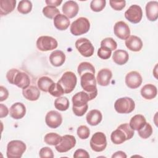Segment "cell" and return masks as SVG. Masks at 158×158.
Wrapping results in <instances>:
<instances>
[{
  "label": "cell",
  "instance_id": "obj_36",
  "mask_svg": "<svg viewBox=\"0 0 158 158\" xmlns=\"http://www.w3.org/2000/svg\"><path fill=\"white\" fill-rule=\"evenodd\" d=\"M138 133L139 136L143 139H147L150 137L152 133V126L149 123H146V124L139 130H138Z\"/></svg>",
  "mask_w": 158,
  "mask_h": 158
},
{
  "label": "cell",
  "instance_id": "obj_24",
  "mask_svg": "<svg viewBox=\"0 0 158 158\" xmlns=\"http://www.w3.org/2000/svg\"><path fill=\"white\" fill-rule=\"evenodd\" d=\"M157 94V89L155 85L152 84H146L144 85L141 89L142 97L146 99H152Z\"/></svg>",
  "mask_w": 158,
  "mask_h": 158
},
{
  "label": "cell",
  "instance_id": "obj_13",
  "mask_svg": "<svg viewBox=\"0 0 158 158\" xmlns=\"http://www.w3.org/2000/svg\"><path fill=\"white\" fill-rule=\"evenodd\" d=\"M45 122L49 127L56 128L59 127L62 122V115L57 111L51 110L46 115Z\"/></svg>",
  "mask_w": 158,
  "mask_h": 158
},
{
  "label": "cell",
  "instance_id": "obj_18",
  "mask_svg": "<svg viewBox=\"0 0 158 158\" xmlns=\"http://www.w3.org/2000/svg\"><path fill=\"white\" fill-rule=\"evenodd\" d=\"M126 47L133 52L139 51L143 47V42L140 38L135 35L130 36L125 42Z\"/></svg>",
  "mask_w": 158,
  "mask_h": 158
},
{
  "label": "cell",
  "instance_id": "obj_10",
  "mask_svg": "<svg viewBox=\"0 0 158 158\" xmlns=\"http://www.w3.org/2000/svg\"><path fill=\"white\" fill-rule=\"evenodd\" d=\"M58 46L57 40L49 36H41L36 41V47L41 51H48L55 49Z\"/></svg>",
  "mask_w": 158,
  "mask_h": 158
},
{
  "label": "cell",
  "instance_id": "obj_38",
  "mask_svg": "<svg viewBox=\"0 0 158 158\" xmlns=\"http://www.w3.org/2000/svg\"><path fill=\"white\" fill-rule=\"evenodd\" d=\"M105 0H93L90 3V8L94 12H100L106 6Z\"/></svg>",
  "mask_w": 158,
  "mask_h": 158
},
{
  "label": "cell",
  "instance_id": "obj_28",
  "mask_svg": "<svg viewBox=\"0 0 158 158\" xmlns=\"http://www.w3.org/2000/svg\"><path fill=\"white\" fill-rule=\"evenodd\" d=\"M146 123L145 117L141 114L134 115L130 121V126L133 130L138 131Z\"/></svg>",
  "mask_w": 158,
  "mask_h": 158
},
{
  "label": "cell",
  "instance_id": "obj_47",
  "mask_svg": "<svg viewBox=\"0 0 158 158\" xmlns=\"http://www.w3.org/2000/svg\"><path fill=\"white\" fill-rule=\"evenodd\" d=\"M9 114V110L6 106L1 104H0V117L3 118L6 117Z\"/></svg>",
  "mask_w": 158,
  "mask_h": 158
},
{
  "label": "cell",
  "instance_id": "obj_21",
  "mask_svg": "<svg viewBox=\"0 0 158 158\" xmlns=\"http://www.w3.org/2000/svg\"><path fill=\"white\" fill-rule=\"evenodd\" d=\"M49 61L54 67H60L64 64L65 61V55L60 50H55L52 51L49 56Z\"/></svg>",
  "mask_w": 158,
  "mask_h": 158
},
{
  "label": "cell",
  "instance_id": "obj_44",
  "mask_svg": "<svg viewBox=\"0 0 158 158\" xmlns=\"http://www.w3.org/2000/svg\"><path fill=\"white\" fill-rule=\"evenodd\" d=\"M39 156L41 158H44V157L53 158L54 157L53 151L49 147H43V148H42L40 151Z\"/></svg>",
  "mask_w": 158,
  "mask_h": 158
},
{
  "label": "cell",
  "instance_id": "obj_4",
  "mask_svg": "<svg viewBox=\"0 0 158 158\" xmlns=\"http://www.w3.org/2000/svg\"><path fill=\"white\" fill-rule=\"evenodd\" d=\"M26 144L20 140H12L7 145V158H20L26 151Z\"/></svg>",
  "mask_w": 158,
  "mask_h": 158
},
{
  "label": "cell",
  "instance_id": "obj_14",
  "mask_svg": "<svg viewBox=\"0 0 158 158\" xmlns=\"http://www.w3.org/2000/svg\"><path fill=\"white\" fill-rule=\"evenodd\" d=\"M143 78L140 73L136 71L128 72L125 77V84L131 89H136L141 86Z\"/></svg>",
  "mask_w": 158,
  "mask_h": 158
},
{
  "label": "cell",
  "instance_id": "obj_43",
  "mask_svg": "<svg viewBox=\"0 0 158 158\" xmlns=\"http://www.w3.org/2000/svg\"><path fill=\"white\" fill-rule=\"evenodd\" d=\"M109 4L113 9L115 10H121L125 7L126 1L124 0H122V1L110 0Z\"/></svg>",
  "mask_w": 158,
  "mask_h": 158
},
{
  "label": "cell",
  "instance_id": "obj_8",
  "mask_svg": "<svg viewBox=\"0 0 158 158\" xmlns=\"http://www.w3.org/2000/svg\"><path fill=\"white\" fill-rule=\"evenodd\" d=\"M91 149L95 152H102L107 146V139L105 134L102 132H96L92 136L90 142Z\"/></svg>",
  "mask_w": 158,
  "mask_h": 158
},
{
  "label": "cell",
  "instance_id": "obj_3",
  "mask_svg": "<svg viewBox=\"0 0 158 158\" xmlns=\"http://www.w3.org/2000/svg\"><path fill=\"white\" fill-rule=\"evenodd\" d=\"M80 77V84L83 91L87 93L89 95L91 100H93L98 94L96 80L94 74L87 72L83 74Z\"/></svg>",
  "mask_w": 158,
  "mask_h": 158
},
{
  "label": "cell",
  "instance_id": "obj_33",
  "mask_svg": "<svg viewBox=\"0 0 158 158\" xmlns=\"http://www.w3.org/2000/svg\"><path fill=\"white\" fill-rule=\"evenodd\" d=\"M62 136L56 133H47L44 138V142L51 146L57 145L61 140Z\"/></svg>",
  "mask_w": 158,
  "mask_h": 158
},
{
  "label": "cell",
  "instance_id": "obj_2",
  "mask_svg": "<svg viewBox=\"0 0 158 158\" xmlns=\"http://www.w3.org/2000/svg\"><path fill=\"white\" fill-rule=\"evenodd\" d=\"M7 81L17 87L25 89L30 86V80L28 75L25 72H20L16 69L9 70L6 73Z\"/></svg>",
  "mask_w": 158,
  "mask_h": 158
},
{
  "label": "cell",
  "instance_id": "obj_5",
  "mask_svg": "<svg viewBox=\"0 0 158 158\" xmlns=\"http://www.w3.org/2000/svg\"><path fill=\"white\" fill-rule=\"evenodd\" d=\"M77 78L75 74L70 71L65 72L57 81L64 89V93H71L76 86Z\"/></svg>",
  "mask_w": 158,
  "mask_h": 158
},
{
  "label": "cell",
  "instance_id": "obj_34",
  "mask_svg": "<svg viewBox=\"0 0 158 158\" xmlns=\"http://www.w3.org/2000/svg\"><path fill=\"white\" fill-rule=\"evenodd\" d=\"M32 9V3L30 1L22 0L19 2L17 10L22 14H27L31 12Z\"/></svg>",
  "mask_w": 158,
  "mask_h": 158
},
{
  "label": "cell",
  "instance_id": "obj_37",
  "mask_svg": "<svg viewBox=\"0 0 158 158\" xmlns=\"http://www.w3.org/2000/svg\"><path fill=\"white\" fill-rule=\"evenodd\" d=\"M49 94L54 97H60L64 94V91L62 86L57 83H54L49 88Z\"/></svg>",
  "mask_w": 158,
  "mask_h": 158
},
{
  "label": "cell",
  "instance_id": "obj_27",
  "mask_svg": "<svg viewBox=\"0 0 158 158\" xmlns=\"http://www.w3.org/2000/svg\"><path fill=\"white\" fill-rule=\"evenodd\" d=\"M129 59V56L128 52L122 49H118L114 52L112 54L113 61L120 65L126 64Z\"/></svg>",
  "mask_w": 158,
  "mask_h": 158
},
{
  "label": "cell",
  "instance_id": "obj_19",
  "mask_svg": "<svg viewBox=\"0 0 158 158\" xmlns=\"http://www.w3.org/2000/svg\"><path fill=\"white\" fill-rule=\"evenodd\" d=\"M146 17L150 21H156L158 18V2L151 1L146 6Z\"/></svg>",
  "mask_w": 158,
  "mask_h": 158
},
{
  "label": "cell",
  "instance_id": "obj_45",
  "mask_svg": "<svg viewBox=\"0 0 158 158\" xmlns=\"http://www.w3.org/2000/svg\"><path fill=\"white\" fill-rule=\"evenodd\" d=\"M73 157L78 158V157H85V158H89V155L88 152L84 149H78L75 151L73 154Z\"/></svg>",
  "mask_w": 158,
  "mask_h": 158
},
{
  "label": "cell",
  "instance_id": "obj_12",
  "mask_svg": "<svg viewBox=\"0 0 158 158\" xmlns=\"http://www.w3.org/2000/svg\"><path fill=\"white\" fill-rule=\"evenodd\" d=\"M125 17L131 23H139L143 17V12L141 7L136 4L131 5L125 11Z\"/></svg>",
  "mask_w": 158,
  "mask_h": 158
},
{
  "label": "cell",
  "instance_id": "obj_26",
  "mask_svg": "<svg viewBox=\"0 0 158 158\" xmlns=\"http://www.w3.org/2000/svg\"><path fill=\"white\" fill-rule=\"evenodd\" d=\"M15 0H1L0 1V14L1 16L6 15L12 12L16 5Z\"/></svg>",
  "mask_w": 158,
  "mask_h": 158
},
{
  "label": "cell",
  "instance_id": "obj_6",
  "mask_svg": "<svg viewBox=\"0 0 158 158\" xmlns=\"http://www.w3.org/2000/svg\"><path fill=\"white\" fill-rule=\"evenodd\" d=\"M90 28V23L86 17H79L73 21L70 28V32L75 36H79L87 33Z\"/></svg>",
  "mask_w": 158,
  "mask_h": 158
},
{
  "label": "cell",
  "instance_id": "obj_25",
  "mask_svg": "<svg viewBox=\"0 0 158 158\" xmlns=\"http://www.w3.org/2000/svg\"><path fill=\"white\" fill-rule=\"evenodd\" d=\"M54 25L57 29L59 30H65L69 27L70 20L64 14H59L54 17Z\"/></svg>",
  "mask_w": 158,
  "mask_h": 158
},
{
  "label": "cell",
  "instance_id": "obj_17",
  "mask_svg": "<svg viewBox=\"0 0 158 158\" xmlns=\"http://www.w3.org/2000/svg\"><path fill=\"white\" fill-rule=\"evenodd\" d=\"M26 113V107L21 102H15L10 107L9 114L11 117L18 120L22 118Z\"/></svg>",
  "mask_w": 158,
  "mask_h": 158
},
{
  "label": "cell",
  "instance_id": "obj_48",
  "mask_svg": "<svg viewBox=\"0 0 158 158\" xmlns=\"http://www.w3.org/2000/svg\"><path fill=\"white\" fill-rule=\"evenodd\" d=\"M45 2L48 6L56 7L60 6V4L62 2V0H46Z\"/></svg>",
  "mask_w": 158,
  "mask_h": 158
},
{
  "label": "cell",
  "instance_id": "obj_23",
  "mask_svg": "<svg viewBox=\"0 0 158 158\" xmlns=\"http://www.w3.org/2000/svg\"><path fill=\"white\" fill-rule=\"evenodd\" d=\"M86 119L88 124L91 126H96L102 121V115L99 110L93 109L87 114Z\"/></svg>",
  "mask_w": 158,
  "mask_h": 158
},
{
  "label": "cell",
  "instance_id": "obj_1",
  "mask_svg": "<svg viewBox=\"0 0 158 158\" xmlns=\"http://www.w3.org/2000/svg\"><path fill=\"white\" fill-rule=\"evenodd\" d=\"M91 101L89 95L84 91L77 93L72 97V110L75 115L83 116L88 108V102Z\"/></svg>",
  "mask_w": 158,
  "mask_h": 158
},
{
  "label": "cell",
  "instance_id": "obj_32",
  "mask_svg": "<svg viewBox=\"0 0 158 158\" xmlns=\"http://www.w3.org/2000/svg\"><path fill=\"white\" fill-rule=\"evenodd\" d=\"M77 72L80 75V76L81 77L83 74L87 72H89L94 74L95 69L91 63L88 62H83L78 65L77 68Z\"/></svg>",
  "mask_w": 158,
  "mask_h": 158
},
{
  "label": "cell",
  "instance_id": "obj_11",
  "mask_svg": "<svg viewBox=\"0 0 158 158\" xmlns=\"http://www.w3.org/2000/svg\"><path fill=\"white\" fill-rule=\"evenodd\" d=\"M75 138L71 135H65L62 136L60 141L56 145V149L59 152H66L75 147Z\"/></svg>",
  "mask_w": 158,
  "mask_h": 158
},
{
  "label": "cell",
  "instance_id": "obj_20",
  "mask_svg": "<svg viewBox=\"0 0 158 158\" xmlns=\"http://www.w3.org/2000/svg\"><path fill=\"white\" fill-rule=\"evenodd\" d=\"M112 77V72L108 69H102L100 70L97 75L96 80L98 83L103 86L109 85Z\"/></svg>",
  "mask_w": 158,
  "mask_h": 158
},
{
  "label": "cell",
  "instance_id": "obj_29",
  "mask_svg": "<svg viewBox=\"0 0 158 158\" xmlns=\"http://www.w3.org/2000/svg\"><path fill=\"white\" fill-rule=\"evenodd\" d=\"M110 139L112 142L115 144H120L127 140L125 133L118 127L112 132Z\"/></svg>",
  "mask_w": 158,
  "mask_h": 158
},
{
  "label": "cell",
  "instance_id": "obj_9",
  "mask_svg": "<svg viewBox=\"0 0 158 158\" xmlns=\"http://www.w3.org/2000/svg\"><path fill=\"white\" fill-rule=\"evenodd\" d=\"M75 47L81 56L85 57H89L93 56L94 48L91 41L85 38L78 39L75 42Z\"/></svg>",
  "mask_w": 158,
  "mask_h": 158
},
{
  "label": "cell",
  "instance_id": "obj_30",
  "mask_svg": "<svg viewBox=\"0 0 158 158\" xmlns=\"http://www.w3.org/2000/svg\"><path fill=\"white\" fill-rule=\"evenodd\" d=\"M53 80L48 77H40L37 82L38 88L44 92H48L50 86L54 83Z\"/></svg>",
  "mask_w": 158,
  "mask_h": 158
},
{
  "label": "cell",
  "instance_id": "obj_22",
  "mask_svg": "<svg viewBox=\"0 0 158 158\" xmlns=\"http://www.w3.org/2000/svg\"><path fill=\"white\" fill-rule=\"evenodd\" d=\"M22 94L26 99L31 101H35L38 100L40 98V91L37 87L31 85L25 89H23Z\"/></svg>",
  "mask_w": 158,
  "mask_h": 158
},
{
  "label": "cell",
  "instance_id": "obj_15",
  "mask_svg": "<svg viewBox=\"0 0 158 158\" xmlns=\"http://www.w3.org/2000/svg\"><path fill=\"white\" fill-rule=\"evenodd\" d=\"M114 32L117 38L124 40H126L130 35V27L123 21H118L115 23Z\"/></svg>",
  "mask_w": 158,
  "mask_h": 158
},
{
  "label": "cell",
  "instance_id": "obj_16",
  "mask_svg": "<svg viewBox=\"0 0 158 158\" xmlns=\"http://www.w3.org/2000/svg\"><path fill=\"white\" fill-rule=\"evenodd\" d=\"M62 9L64 14L69 19L75 17L79 10L78 5L74 1H66L62 6Z\"/></svg>",
  "mask_w": 158,
  "mask_h": 158
},
{
  "label": "cell",
  "instance_id": "obj_7",
  "mask_svg": "<svg viewBox=\"0 0 158 158\" xmlns=\"http://www.w3.org/2000/svg\"><path fill=\"white\" fill-rule=\"evenodd\" d=\"M135 107L134 101L128 97L120 98L114 103V109L119 114H129L133 111Z\"/></svg>",
  "mask_w": 158,
  "mask_h": 158
},
{
  "label": "cell",
  "instance_id": "obj_35",
  "mask_svg": "<svg viewBox=\"0 0 158 158\" xmlns=\"http://www.w3.org/2000/svg\"><path fill=\"white\" fill-rule=\"evenodd\" d=\"M42 12L45 17L50 19H54L57 15L60 14V11L57 8L50 6H47L43 7Z\"/></svg>",
  "mask_w": 158,
  "mask_h": 158
},
{
  "label": "cell",
  "instance_id": "obj_31",
  "mask_svg": "<svg viewBox=\"0 0 158 158\" xmlns=\"http://www.w3.org/2000/svg\"><path fill=\"white\" fill-rule=\"evenodd\" d=\"M69 101L67 98L60 96L54 101V106L56 109L60 111H65L69 107Z\"/></svg>",
  "mask_w": 158,
  "mask_h": 158
},
{
  "label": "cell",
  "instance_id": "obj_41",
  "mask_svg": "<svg viewBox=\"0 0 158 158\" xmlns=\"http://www.w3.org/2000/svg\"><path fill=\"white\" fill-rule=\"evenodd\" d=\"M118 128H120L126 135L127 136V140L130 139L131 138H133V135H134V130L130 127V125L127 123H123L120 125Z\"/></svg>",
  "mask_w": 158,
  "mask_h": 158
},
{
  "label": "cell",
  "instance_id": "obj_49",
  "mask_svg": "<svg viewBox=\"0 0 158 158\" xmlns=\"http://www.w3.org/2000/svg\"><path fill=\"white\" fill-rule=\"evenodd\" d=\"M127 157L126 154L122 151H117L112 156V158H126Z\"/></svg>",
  "mask_w": 158,
  "mask_h": 158
},
{
  "label": "cell",
  "instance_id": "obj_46",
  "mask_svg": "<svg viewBox=\"0 0 158 158\" xmlns=\"http://www.w3.org/2000/svg\"><path fill=\"white\" fill-rule=\"evenodd\" d=\"M9 96L8 90L3 86H0V101H5Z\"/></svg>",
  "mask_w": 158,
  "mask_h": 158
},
{
  "label": "cell",
  "instance_id": "obj_39",
  "mask_svg": "<svg viewBox=\"0 0 158 158\" xmlns=\"http://www.w3.org/2000/svg\"><path fill=\"white\" fill-rule=\"evenodd\" d=\"M101 46L106 47L111 51L115 50L117 47V44L116 41L110 37L106 38L104 40H102L101 42Z\"/></svg>",
  "mask_w": 158,
  "mask_h": 158
},
{
  "label": "cell",
  "instance_id": "obj_40",
  "mask_svg": "<svg viewBox=\"0 0 158 158\" xmlns=\"http://www.w3.org/2000/svg\"><path fill=\"white\" fill-rule=\"evenodd\" d=\"M77 133L78 136L81 139H86L88 138L90 131L89 128L86 125H81L80 126L77 130Z\"/></svg>",
  "mask_w": 158,
  "mask_h": 158
},
{
  "label": "cell",
  "instance_id": "obj_42",
  "mask_svg": "<svg viewBox=\"0 0 158 158\" xmlns=\"http://www.w3.org/2000/svg\"><path fill=\"white\" fill-rule=\"evenodd\" d=\"M112 51L106 47L101 46L98 50V56L102 59H108L110 57Z\"/></svg>",
  "mask_w": 158,
  "mask_h": 158
}]
</instances>
